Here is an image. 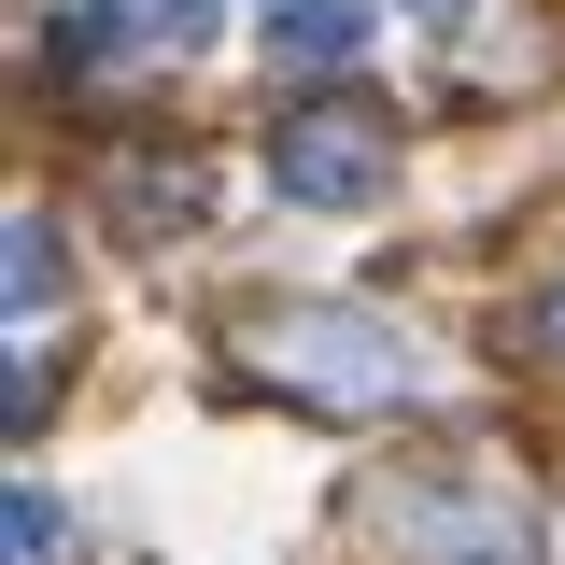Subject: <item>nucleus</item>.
I'll return each mask as SVG.
<instances>
[{
	"label": "nucleus",
	"instance_id": "nucleus-1",
	"mask_svg": "<svg viewBox=\"0 0 565 565\" xmlns=\"http://www.w3.org/2000/svg\"><path fill=\"white\" fill-rule=\"evenodd\" d=\"M269 184L311 199V212H353V199L396 184V156H382V128H353V114H282L269 128Z\"/></svg>",
	"mask_w": 565,
	"mask_h": 565
},
{
	"label": "nucleus",
	"instance_id": "nucleus-2",
	"mask_svg": "<svg viewBox=\"0 0 565 565\" xmlns=\"http://www.w3.org/2000/svg\"><path fill=\"white\" fill-rule=\"evenodd\" d=\"M156 43H212V0H71L57 14V71H114Z\"/></svg>",
	"mask_w": 565,
	"mask_h": 565
},
{
	"label": "nucleus",
	"instance_id": "nucleus-3",
	"mask_svg": "<svg viewBox=\"0 0 565 565\" xmlns=\"http://www.w3.org/2000/svg\"><path fill=\"white\" fill-rule=\"evenodd\" d=\"M255 43H269L282 71H353L367 43H382V0H269Z\"/></svg>",
	"mask_w": 565,
	"mask_h": 565
},
{
	"label": "nucleus",
	"instance_id": "nucleus-4",
	"mask_svg": "<svg viewBox=\"0 0 565 565\" xmlns=\"http://www.w3.org/2000/svg\"><path fill=\"white\" fill-rule=\"evenodd\" d=\"M0 552H14V565H71V509H57L43 481H14V509H0Z\"/></svg>",
	"mask_w": 565,
	"mask_h": 565
},
{
	"label": "nucleus",
	"instance_id": "nucleus-5",
	"mask_svg": "<svg viewBox=\"0 0 565 565\" xmlns=\"http://www.w3.org/2000/svg\"><path fill=\"white\" fill-rule=\"evenodd\" d=\"M0 297H14V311H43V297H57V241H43V226H14V255H0Z\"/></svg>",
	"mask_w": 565,
	"mask_h": 565
},
{
	"label": "nucleus",
	"instance_id": "nucleus-6",
	"mask_svg": "<svg viewBox=\"0 0 565 565\" xmlns=\"http://www.w3.org/2000/svg\"><path fill=\"white\" fill-rule=\"evenodd\" d=\"M537 353H565V282H552V297H537Z\"/></svg>",
	"mask_w": 565,
	"mask_h": 565
},
{
	"label": "nucleus",
	"instance_id": "nucleus-7",
	"mask_svg": "<svg viewBox=\"0 0 565 565\" xmlns=\"http://www.w3.org/2000/svg\"><path fill=\"white\" fill-rule=\"evenodd\" d=\"M411 14H438V29H467V0H411Z\"/></svg>",
	"mask_w": 565,
	"mask_h": 565
}]
</instances>
